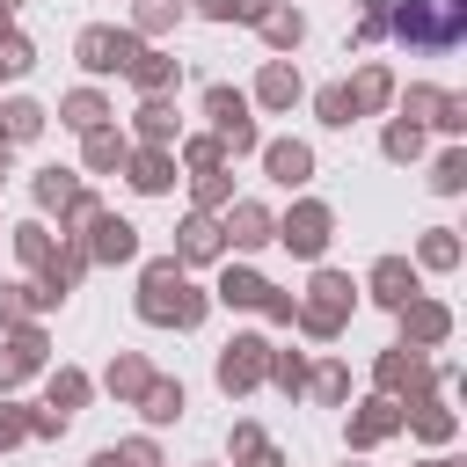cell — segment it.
Listing matches in <instances>:
<instances>
[{
  "instance_id": "obj_1",
  "label": "cell",
  "mask_w": 467,
  "mask_h": 467,
  "mask_svg": "<svg viewBox=\"0 0 467 467\" xmlns=\"http://www.w3.org/2000/svg\"><path fill=\"white\" fill-rule=\"evenodd\" d=\"M387 29L401 44H416V51H452L460 29H467V0H394Z\"/></svg>"
}]
</instances>
